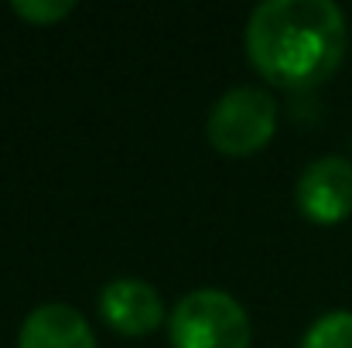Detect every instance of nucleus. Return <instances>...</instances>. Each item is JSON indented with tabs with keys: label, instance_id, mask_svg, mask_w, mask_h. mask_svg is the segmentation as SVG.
Returning a JSON list of instances; mask_svg holds the SVG:
<instances>
[{
	"label": "nucleus",
	"instance_id": "f257e3e1",
	"mask_svg": "<svg viewBox=\"0 0 352 348\" xmlns=\"http://www.w3.org/2000/svg\"><path fill=\"white\" fill-rule=\"evenodd\" d=\"M346 14L332 0H263L246 21V58L277 86L325 82L346 55Z\"/></svg>",
	"mask_w": 352,
	"mask_h": 348
},
{
	"label": "nucleus",
	"instance_id": "f03ea898",
	"mask_svg": "<svg viewBox=\"0 0 352 348\" xmlns=\"http://www.w3.org/2000/svg\"><path fill=\"white\" fill-rule=\"evenodd\" d=\"M250 318L226 290H192L171 311L175 348H250Z\"/></svg>",
	"mask_w": 352,
	"mask_h": 348
},
{
	"label": "nucleus",
	"instance_id": "7ed1b4c3",
	"mask_svg": "<svg viewBox=\"0 0 352 348\" xmlns=\"http://www.w3.org/2000/svg\"><path fill=\"white\" fill-rule=\"evenodd\" d=\"M274 130H277V103L270 93L253 86L230 89L226 96L216 100L209 113V140L216 150L230 157H243L267 147Z\"/></svg>",
	"mask_w": 352,
	"mask_h": 348
},
{
	"label": "nucleus",
	"instance_id": "20e7f679",
	"mask_svg": "<svg viewBox=\"0 0 352 348\" xmlns=\"http://www.w3.org/2000/svg\"><path fill=\"white\" fill-rule=\"evenodd\" d=\"M298 209L318 226H336L352 212V164L346 157H318L298 178Z\"/></svg>",
	"mask_w": 352,
	"mask_h": 348
},
{
	"label": "nucleus",
	"instance_id": "39448f33",
	"mask_svg": "<svg viewBox=\"0 0 352 348\" xmlns=\"http://www.w3.org/2000/svg\"><path fill=\"white\" fill-rule=\"evenodd\" d=\"M100 314L120 335H147L164 321V304L151 283L133 280V277H120L103 287Z\"/></svg>",
	"mask_w": 352,
	"mask_h": 348
},
{
	"label": "nucleus",
	"instance_id": "423d86ee",
	"mask_svg": "<svg viewBox=\"0 0 352 348\" xmlns=\"http://www.w3.org/2000/svg\"><path fill=\"white\" fill-rule=\"evenodd\" d=\"M17 348H96V338L76 308L52 301L24 318Z\"/></svg>",
	"mask_w": 352,
	"mask_h": 348
},
{
	"label": "nucleus",
	"instance_id": "0eeeda50",
	"mask_svg": "<svg viewBox=\"0 0 352 348\" xmlns=\"http://www.w3.org/2000/svg\"><path fill=\"white\" fill-rule=\"evenodd\" d=\"M301 348H352V311L322 314L301 338Z\"/></svg>",
	"mask_w": 352,
	"mask_h": 348
},
{
	"label": "nucleus",
	"instance_id": "6e6552de",
	"mask_svg": "<svg viewBox=\"0 0 352 348\" xmlns=\"http://www.w3.org/2000/svg\"><path fill=\"white\" fill-rule=\"evenodd\" d=\"M14 10L31 24H55L76 10L72 0H14Z\"/></svg>",
	"mask_w": 352,
	"mask_h": 348
}]
</instances>
